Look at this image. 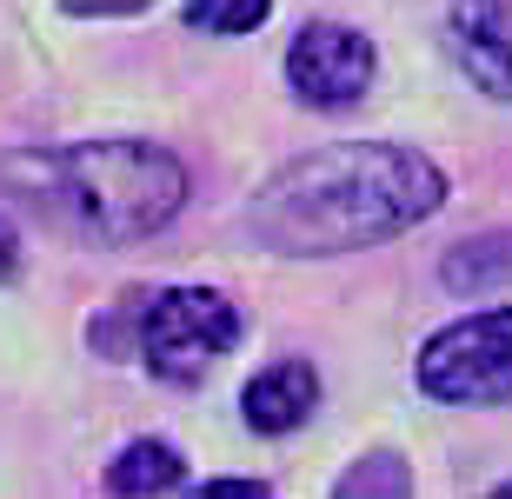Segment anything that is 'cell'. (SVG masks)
I'll use <instances>...</instances> for the list:
<instances>
[{"mask_svg":"<svg viewBox=\"0 0 512 499\" xmlns=\"http://www.w3.org/2000/svg\"><path fill=\"white\" fill-rule=\"evenodd\" d=\"M340 493H413V473L393 453H373V466H353L340 480Z\"/></svg>","mask_w":512,"mask_h":499,"instance_id":"11","label":"cell"},{"mask_svg":"<svg viewBox=\"0 0 512 499\" xmlns=\"http://www.w3.org/2000/svg\"><path fill=\"white\" fill-rule=\"evenodd\" d=\"M14 273H20V227L0 220V280H14Z\"/></svg>","mask_w":512,"mask_h":499,"instance_id":"12","label":"cell"},{"mask_svg":"<svg viewBox=\"0 0 512 499\" xmlns=\"http://www.w3.org/2000/svg\"><path fill=\"white\" fill-rule=\"evenodd\" d=\"M213 499H266V480H207Z\"/></svg>","mask_w":512,"mask_h":499,"instance_id":"13","label":"cell"},{"mask_svg":"<svg viewBox=\"0 0 512 499\" xmlns=\"http://www.w3.org/2000/svg\"><path fill=\"white\" fill-rule=\"evenodd\" d=\"M173 486H187V460L167 440H133L107 466V493H173Z\"/></svg>","mask_w":512,"mask_h":499,"instance_id":"9","label":"cell"},{"mask_svg":"<svg viewBox=\"0 0 512 499\" xmlns=\"http://www.w3.org/2000/svg\"><path fill=\"white\" fill-rule=\"evenodd\" d=\"M0 173L94 247H133L187 207V167L153 140H74L7 154Z\"/></svg>","mask_w":512,"mask_h":499,"instance_id":"2","label":"cell"},{"mask_svg":"<svg viewBox=\"0 0 512 499\" xmlns=\"http://www.w3.org/2000/svg\"><path fill=\"white\" fill-rule=\"evenodd\" d=\"M446 207V173L399 140H333L266 173L247 207V233L286 260L386 247Z\"/></svg>","mask_w":512,"mask_h":499,"instance_id":"1","label":"cell"},{"mask_svg":"<svg viewBox=\"0 0 512 499\" xmlns=\"http://www.w3.org/2000/svg\"><path fill=\"white\" fill-rule=\"evenodd\" d=\"M273 14V0H187V27L200 34H253Z\"/></svg>","mask_w":512,"mask_h":499,"instance_id":"10","label":"cell"},{"mask_svg":"<svg viewBox=\"0 0 512 499\" xmlns=\"http://www.w3.org/2000/svg\"><path fill=\"white\" fill-rule=\"evenodd\" d=\"M313 406H320V373H313L306 360H273L266 373H253L247 393H240L247 426L266 433V440H280V433L306 426V420H313Z\"/></svg>","mask_w":512,"mask_h":499,"instance_id":"7","label":"cell"},{"mask_svg":"<svg viewBox=\"0 0 512 499\" xmlns=\"http://www.w3.org/2000/svg\"><path fill=\"white\" fill-rule=\"evenodd\" d=\"M439 280H446L453 293H466V300L512 287V233H479V240H459V247L446 253V267H439Z\"/></svg>","mask_w":512,"mask_h":499,"instance_id":"8","label":"cell"},{"mask_svg":"<svg viewBox=\"0 0 512 499\" xmlns=\"http://www.w3.org/2000/svg\"><path fill=\"white\" fill-rule=\"evenodd\" d=\"M127 353L147 360V373L173 386H193L220 353H233L240 340V307L220 287H153V293H127Z\"/></svg>","mask_w":512,"mask_h":499,"instance_id":"3","label":"cell"},{"mask_svg":"<svg viewBox=\"0 0 512 499\" xmlns=\"http://www.w3.org/2000/svg\"><path fill=\"white\" fill-rule=\"evenodd\" d=\"M453 54L479 94L512 100V27L499 0H459L453 7Z\"/></svg>","mask_w":512,"mask_h":499,"instance_id":"6","label":"cell"},{"mask_svg":"<svg viewBox=\"0 0 512 499\" xmlns=\"http://www.w3.org/2000/svg\"><path fill=\"white\" fill-rule=\"evenodd\" d=\"M419 393L439 406H506L512 400V307L466 313L419 346Z\"/></svg>","mask_w":512,"mask_h":499,"instance_id":"4","label":"cell"},{"mask_svg":"<svg viewBox=\"0 0 512 499\" xmlns=\"http://www.w3.org/2000/svg\"><path fill=\"white\" fill-rule=\"evenodd\" d=\"M373 74H380L373 40L346 20H306L286 47V87L306 107H353L373 94Z\"/></svg>","mask_w":512,"mask_h":499,"instance_id":"5","label":"cell"}]
</instances>
